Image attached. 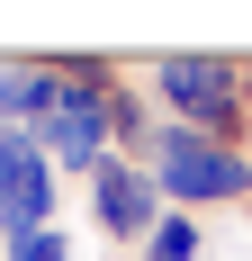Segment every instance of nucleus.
Segmentation results:
<instances>
[{
	"mask_svg": "<svg viewBox=\"0 0 252 261\" xmlns=\"http://www.w3.org/2000/svg\"><path fill=\"white\" fill-rule=\"evenodd\" d=\"M36 144H45V162H54V171H81V180H90V171L117 153L108 108H81V99H63V108H54L45 126H36Z\"/></svg>",
	"mask_w": 252,
	"mask_h": 261,
	"instance_id": "obj_5",
	"label": "nucleus"
},
{
	"mask_svg": "<svg viewBox=\"0 0 252 261\" xmlns=\"http://www.w3.org/2000/svg\"><path fill=\"white\" fill-rule=\"evenodd\" d=\"M54 108H63V72H54V54H0V126H45Z\"/></svg>",
	"mask_w": 252,
	"mask_h": 261,
	"instance_id": "obj_6",
	"label": "nucleus"
},
{
	"mask_svg": "<svg viewBox=\"0 0 252 261\" xmlns=\"http://www.w3.org/2000/svg\"><path fill=\"white\" fill-rule=\"evenodd\" d=\"M9 261H72V243L45 225V234H18V243H9Z\"/></svg>",
	"mask_w": 252,
	"mask_h": 261,
	"instance_id": "obj_9",
	"label": "nucleus"
},
{
	"mask_svg": "<svg viewBox=\"0 0 252 261\" xmlns=\"http://www.w3.org/2000/svg\"><path fill=\"white\" fill-rule=\"evenodd\" d=\"M54 189H63V171L45 162V144L27 126H0V243L45 234L54 225Z\"/></svg>",
	"mask_w": 252,
	"mask_h": 261,
	"instance_id": "obj_4",
	"label": "nucleus"
},
{
	"mask_svg": "<svg viewBox=\"0 0 252 261\" xmlns=\"http://www.w3.org/2000/svg\"><path fill=\"white\" fill-rule=\"evenodd\" d=\"M108 135H117V153L126 162H153V135H162V108H153V90L135 72L117 81V99H108Z\"/></svg>",
	"mask_w": 252,
	"mask_h": 261,
	"instance_id": "obj_7",
	"label": "nucleus"
},
{
	"mask_svg": "<svg viewBox=\"0 0 252 261\" xmlns=\"http://www.w3.org/2000/svg\"><path fill=\"white\" fill-rule=\"evenodd\" d=\"M243 108H252V54H243Z\"/></svg>",
	"mask_w": 252,
	"mask_h": 261,
	"instance_id": "obj_10",
	"label": "nucleus"
},
{
	"mask_svg": "<svg viewBox=\"0 0 252 261\" xmlns=\"http://www.w3.org/2000/svg\"><path fill=\"white\" fill-rule=\"evenodd\" d=\"M0 261H9V243H0Z\"/></svg>",
	"mask_w": 252,
	"mask_h": 261,
	"instance_id": "obj_11",
	"label": "nucleus"
},
{
	"mask_svg": "<svg viewBox=\"0 0 252 261\" xmlns=\"http://www.w3.org/2000/svg\"><path fill=\"white\" fill-rule=\"evenodd\" d=\"M153 180H162V198L189 207V216L252 207V153L243 144H216V135H198V126H171V117L153 135Z\"/></svg>",
	"mask_w": 252,
	"mask_h": 261,
	"instance_id": "obj_2",
	"label": "nucleus"
},
{
	"mask_svg": "<svg viewBox=\"0 0 252 261\" xmlns=\"http://www.w3.org/2000/svg\"><path fill=\"white\" fill-rule=\"evenodd\" d=\"M144 90H153V108H162L171 126H198V135H216V144H243V153H252L243 54H198V45L153 54V63H144Z\"/></svg>",
	"mask_w": 252,
	"mask_h": 261,
	"instance_id": "obj_1",
	"label": "nucleus"
},
{
	"mask_svg": "<svg viewBox=\"0 0 252 261\" xmlns=\"http://www.w3.org/2000/svg\"><path fill=\"white\" fill-rule=\"evenodd\" d=\"M198 252H207V216L171 207V216H162V225L144 234V252H135V261H198Z\"/></svg>",
	"mask_w": 252,
	"mask_h": 261,
	"instance_id": "obj_8",
	"label": "nucleus"
},
{
	"mask_svg": "<svg viewBox=\"0 0 252 261\" xmlns=\"http://www.w3.org/2000/svg\"><path fill=\"white\" fill-rule=\"evenodd\" d=\"M171 216V198H162V180H153V162H126L108 153L99 171H90V225H99L108 243H126V252H144V234Z\"/></svg>",
	"mask_w": 252,
	"mask_h": 261,
	"instance_id": "obj_3",
	"label": "nucleus"
}]
</instances>
